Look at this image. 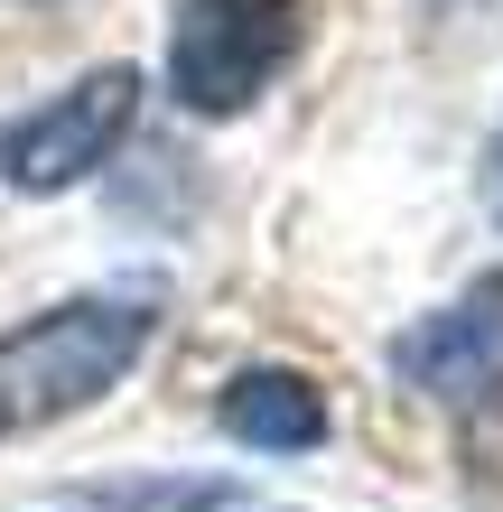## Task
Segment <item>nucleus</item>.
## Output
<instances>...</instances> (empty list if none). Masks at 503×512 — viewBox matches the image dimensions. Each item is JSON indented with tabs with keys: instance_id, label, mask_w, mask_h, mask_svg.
<instances>
[{
	"instance_id": "2",
	"label": "nucleus",
	"mask_w": 503,
	"mask_h": 512,
	"mask_svg": "<svg viewBox=\"0 0 503 512\" xmlns=\"http://www.w3.org/2000/svg\"><path fill=\"white\" fill-rule=\"evenodd\" d=\"M299 38H308L299 0H177V19H168V94L187 112H205V122L252 112L289 75Z\"/></svg>"
},
{
	"instance_id": "5",
	"label": "nucleus",
	"mask_w": 503,
	"mask_h": 512,
	"mask_svg": "<svg viewBox=\"0 0 503 512\" xmlns=\"http://www.w3.org/2000/svg\"><path fill=\"white\" fill-rule=\"evenodd\" d=\"M215 419H224V438L261 447V457H299V447L327 438V391H317L308 373L252 364V373H233L215 391Z\"/></svg>"
},
{
	"instance_id": "4",
	"label": "nucleus",
	"mask_w": 503,
	"mask_h": 512,
	"mask_svg": "<svg viewBox=\"0 0 503 512\" xmlns=\"http://www.w3.org/2000/svg\"><path fill=\"white\" fill-rule=\"evenodd\" d=\"M392 364L420 382V391H438V401L494 391V382H503V270H494V280H476L457 308H438L429 326H410V336L392 345Z\"/></svg>"
},
{
	"instance_id": "1",
	"label": "nucleus",
	"mask_w": 503,
	"mask_h": 512,
	"mask_svg": "<svg viewBox=\"0 0 503 512\" xmlns=\"http://www.w3.org/2000/svg\"><path fill=\"white\" fill-rule=\"evenodd\" d=\"M150 308L140 298H66L0 336V429H47V419L94 410L140 354H150Z\"/></svg>"
},
{
	"instance_id": "6",
	"label": "nucleus",
	"mask_w": 503,
	"mask_h": 512,
	"mask_svg": "<svg viewBox=\"0 0 503 512\" xmlns=\"http://www.w3.org/2000/svg\"><path fill=\"white\" fill-rule=\"evenodd\" d=\"M494 215H503V140H494Z\"/></svg>"
},
{
	"instance_id": "3",
	"label": "nucleus",
	"mask_w": 503,
	"mask_h": 512,
	"mask_svg": "<svg viewBox=\"0 0 503 512\" xmlns=\"http://www.w3.org/2000/svg\"><path fill=\"white\" fill-rule=\"evenodd\" d=\"M131 112H140V75H131V66H94V75H75L47 112H28V122L0 131V177H10L19 196H56V187H75V177H94L112 149H122Z\"/></svg>"
}]
</instances>
